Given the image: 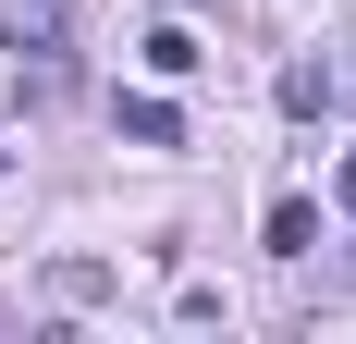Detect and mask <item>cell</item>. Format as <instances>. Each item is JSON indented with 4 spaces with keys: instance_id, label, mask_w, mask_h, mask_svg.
<instances>
[{
    "instance_id": "cell-5",
    "label": "cell",
    "mask_w": 356,
    "mask_h": 344,
    "mask_svg": "<svg viewBox=\"0 0 356 344\" xmlns=\"http://www.w3.org/2000/svg\"><path fill=\"white\" fill-rule=\"evenodd\" d=\"M49 295H62V308H99L111 271H99V258H62V271H49Z\"/></svg>"
},
{
    "instance_id": "cell-3",
    "label": "cell",
    "mask_w": 356,
    "mask_h": 344,
    "mask_svg": "<svg viewBox=\"0 0 356 344\" xmlns=\"http://www.w3.org/2000/svg\"><path fill=\"white\" fill-rule=\"evenodd\" d=\"M197 62H209V49H197V25H147V74H160V86H184Z\"/></svg>"
},
{
    "instance_id": "cell-1",
    "label": "cell",
    "mask_w": 356,
    "mask_h": 344,
    "mask_svg": "<svg viewBox=\"0 0 356 344\" xmlns=\"http://www.w3.org/2000/svg\"><path fill=\"white\" fill-rule=\"evenodd\" d=\"M62 37H74V0H13V49L37 62V99H62V86H74Z\"/></svg>"
},
{
    "instance_id": "cell-2",
    "label": "cell",
    "mask_w": 356,
    "mask_h": 344,
    "mask_svg": "<svg viewBox=\"0 0 356 344\" xmlns=\"http://www.w3.org/2000/svg\"><path fill=\"white\" fill-rule=\"evenodd\" d=\"M258 246H270V258H307V246H320V209H307V197H270Z\"/></svg>"
},
{
    "instance_id": "cell-7",
    "label": "cell",
    "mask_w": 356,
    "mask_h": 344,
    "mask_svg": "<svg viewBox=\"0 0 356 344\" xmlns=\"http://www.w3.org/2000/svg\"><path fill=\"white\" fill-rule=\"evenodd\" d=\"M332 185H344V209H356V148H344V172H332Z\"/></svg>"
},
{
    "instance_id": "cell-4",
    "label": "cell",
    "mask_w": 356,
    "mask_h": 344,
    "mask_svg": "<svg viewBox=\"0 0 356 344\" xmlns=\"http://www.w3.org/2000/svg\"><path fill=\"white\" fill-rule=\"evenodd\" d=\"M123 136H136V148H184V111L147 86V99H123Z\"/></svg>"
},
{
    "instance_id": "cell-6",
    "label": "cell",
    "mask_w": 356,
    "mask_h": 344,
    "mask_svg": "<svg viewBox=\"0 0 356 344\" xmlns=\"http://www.w3.org/2000/svg\"><path fill=\"white\" fill-rule=\"evenodd\" d=\"M283 111H332V62H295L283 74Z\"/></svg>"
}]
</instances>
